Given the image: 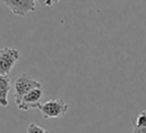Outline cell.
Segmentation results:
<instances>
[{
    "mask_svg": "<svg viewBox=\"0 0 146 133\" xmlns=\"http://www.w3.org/2000/svg\"><path fill=\"white\" fill-rule=\"evenodd\" d=\"M35 2H39L40 5H43V6H46V7H51L50 0H35Z\"/></svg>",
    "mask_w": 146,
    "mask_h": 133,
    "instance_id": "obj_9",
    "label": "cell"
},
{
    "mask_svg": "<svg viewBox=\"0 0 146 133\" xmlns=\"http://www.w3.org/2000/svg\"><path fill=\"white\" fill-rule=\"evenodd\" d=\"M36 88H42L40 82H38L36 80L32 78L31 76H29L25 73L18 75L16 77V80H15V83H14L15 103L17 105L25 94H27L30 91H32V90H34Z\"/></svg>",
    "mask_w": 146,
    "mask_h": 133,
    "instance_id": "obj_2",
    "label": "cell"
},
{
    "mask_svg": "<svg viewBox=\"0 0 146 133\" xmlns=\"http://www.w3.org/2000/svg\"><path fill=\"white\" fill-rule=\"evenodd\" d=\"M26 133H49V132L35 123H31V124H29V126L26 128Z\"/></svg>",
    "mask_w": 146,
    "mask_h": 133,
    "instance_id": "obj_8",
    "label": "cell"
},
{
    "mask_svg": "<svg viewBox=\"0 0 146 133\" xmlns=\"http://www.w3.org/2000/svg\"><path fill=\"white\" fill-rule=\"evenodd\" d=\"M19 59V52L14 48L0 49V75L8 76L13 67Z\"/></svg>",
    "mask_w": 146,
    "mask_h": 133,
    "instance_id": "obj_3",
    "label": "cell"
},
{
    "mask_svg": "<svg viewBox=\"0 0 146 133\" xmlns=\"http://www.w3.org/2000/svg\"><path fill=\"white\" fill-rule=\"evenodd\" d=\"M11 89L10 80L8 76L0 75V106H8V93Z\"/></svg>",
    "mask_w": 146,
    "mask_h": 133,
    "instance_id": "obj_6",
    "label": "cell"
},
{
    "mask_svg": "<svg viewBox=\"0 0 146 133\" xmlns=\"http://www.w3.org/2000/svg\"><path fill=\"white\" fill-rule=\"evenodd\" d=\"M42 98H43L42 88H36L30 91L27 94H25L16 106L19 110H24V111H27L31 109H39Z\"/></svg>",
    "mask_w": 146,
    "mask_h": 133,
    "instance_id": "obj_4",
    "label": "cell"
},
{
    "mask_svg": "<svg viewBox=\"0 0 146 133\" xmlns=\"http://www.w3.org/2000/svg\"><path fill=\"white\" fill-rule=\"evenodd\" d=\"M44 119L49 118H62L68 111V103L62 99H52L42 102L39 109Z\"/></svg>",
    "mask_w": 146,
    "mask_h": 133,
    "instance_id": "obj_1",
    "label": "cell"
},
{
    "mask_svg": "<svg viewBox=\"0 0 146 133\" xmlns=\"http://www.w3.org/2000/svg\"><path fill=\"white\" fill-rule=\"evenodd\" d=\"M14 15L25 16L35 10V0H2Z\"/></svg>",
    "mask_w": 146,
    "mask_h": 133,
    "instance_id": "obj_5",
    "label": "cell"
},
{
    "mask_svg": "<svg viewBox=\"0 0 146 133\" xmlns=\"http://www.w3.org/2000/svg\"><path fill=\"white\" fill-rule=\"evenodd\" d=\"M60 0H50V2H51V6H54L55 3H57V2H59Z\"/></svg>",
    "mask_w": 146,
    "mask_h": 133,
    "instance_id": "obj_10",
    "label": "cell"
},
{
    "mask_svg": "<svg viewBox=\"0 0 146 133\" xmlns=\"http://www.w3.org/2000/svg\"><path fill=\"white\" fill-rule=\"evenodd\" d=\"M132 133H146V110L140 111L136 117Z\"/></svg>",
    "mask_w": 146,
    "mask_h": 133,
    "instance_id": "obj_7",
    "label": "cell"
}]
</instances>
